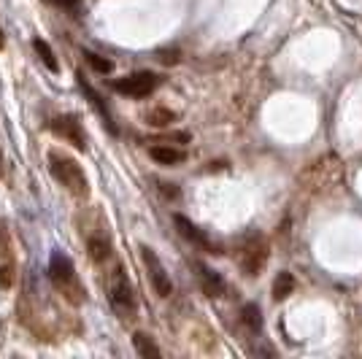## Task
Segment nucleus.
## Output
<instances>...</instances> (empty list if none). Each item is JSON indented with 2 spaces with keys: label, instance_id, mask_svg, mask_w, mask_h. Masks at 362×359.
<instances>
[{
  "label": "nucleus",
  "instance_id": "1",
  "mask_svg": "<svg viewBox=\"0 0 362 359\" xmlns=\"http://www.w3.org/2000/svg\"><path fill=\"white\" fill-rule=\"evenodd\" d=\"M106 292L114 314L119 316L122 322H133L138 314V300H136V289H133L127 273H124V265H117V268L108 273Z\"/></svg>",
  "mask_w": 362,
  "mask_h": 359
},
{
  "label": "nucleus",
  "instance_id": "2",
  "mask_svg": "<svg viewBox=\"0 0 362 359\" xmlns=\"http://www.w3.org/2000/svg\"><path fill=\"white\" fill-rule=\"evenodd\" d=\"M49 281L54 284V289L68 302H74V305L84 302V286H81L78 276H76L71 257H65L62 252H52V257H49Z\"/></svg>",
  "mask_w": 362,
  "mask_h": 359
},
{
  "label": "nucleus",
  "instance_id": "3",
  "mask_svg": "<svg viewBox=\"0 0 362 359\" xmlns=\"http://www.w3.org/2000/svg\"><path fill=\"white\" fill-rule=\"evenodd\" d=\"M49 170H52V176L60 181L62 187H65L74 197L90 195L87 173L81 170V165L76 163L74 157H65V154H60V151H49Z\"/></svg>",
  "mask_w": 362,
  "mask_h": 359
},
{
  "label": "nucleus",
  "instance_id": "4",
  "mask_svg": "<svg viewBox=\"0 0 362 359\" xmlns=\"http://www.w3.org/2000/svg\"><path fill=\"white\" fill-rule=\"evenodd\" d=\"M238 268L246 273V276H259V270L265 265V259H268V246H265V240L259 238V235H249V238L241 240V246H238Z\"/></svg>",
  "mask_w": 362,
  "mask_h": 359
},
{
  "label": "nucleus",
  "instance_id": "5",
  "mask_svg": "<svg viewBox=\"0 0 362 359\" xmlns=\"http://www.w3.org/2000/svg\"><path fill=\"white\" fill-rule=\"evenodd\" d=\"M111 87L127 98H149L151 92L160 87V76H154L151 71H138V73H130L124 78H117Z\"/></svg>",
  "mask_w": 362,
  "mask_h": 359
},
{
  "label": "nucleus",
  "instance_id": "6",
  "mask_svg": "<svg viewBox=\"0 0 362 359\" xmlns=\"http://www.w3.org/2000/svg\"><path fill=\"white\" fill-rule=\"evenodd\" d=\"M141 259L146 265V273H149V281L154 286V292L160 298H168L173 292V284H170V276H168L165 265L160 262V257L154 254V249H149V246H141Z\"/></svg>",
  "mask_w": 362,
  "mask_h": 359
},
{
  "label": "nucleus",
  "instance_id": "7",
  "mask_svg": "<svg viewBox=\"0 0 362 359\" xmlns=\"http://www.w3.org/2000/svg\"><path fill=\"white\" fill-rule=\"evenodd\" d=\"M52 133L57 135V138H65L68 143H74L78 151L87 149V135H84V127H81V122L78 117H57V119H52Z\"/></svg>",
  "mask_w": 362,
  "mask_h": 359
},
{
  "label": "nucleus",
  "instance_id": "8",
  "mask_svg": "<svg viewBox=\"0 0 362 359\" xmlns=\"http://www.w3.org/2000/svg\"><path fill=\"white\" fill-rule=\"evenodd\" d=\"M192 270H195V278L197 284H200V289H203V295H209V298H222L225 295V278L216 273V270H211L206 262H192Z\"/></svg>",
  "mask_w": 362,
  "mask_h": 359
},
{
  "label": "nucleus",
  "instance_id": "9",
  "mask_svg": "<svg viewBox=\"0 0 362 359\" xmlns=\"http://www.w3.org/2000/svg\"><path fill=\"white\" fill-rule=\"evenodd\" d=\"M173 222H176V227H179L181 235L189 240V243H195L197 249H203V252H211V254H219V246H216V243L209 238V233H203V230H200L197 225H192L187 216L176 213V216H173Z\"/></svg>",
  "mask_w": 362,
  "mask_h": 359
},
{
  "label": "nucleus",
  "instance_id": "10",
  "mask_svg": "<svg viewBox=\"0 0 362 359\" xmlns=\"http://www.w3.org/2000/svg\"><path fill=\"white\" fill-rule=\"evenodd\" d=\"M87 252H90L95 262H106L111 257V235L106 233V227H100V230L87 235Z\"/></svg>",
  "mask_w": 362,
  "mask_h": 359
},
{
  "label": "nucleus",
  "instance_id": "11",
  "mask_svg": "<svg viewBox=\"0 0 362 359\" xmlns=\"http://www.w3.org/2000/svg\"><path fill=\"white\" fill-rule=\"evenodd\" d=\"M149 157L160 165H179L187 160V154L181 149H173V146H151Z\"/></svg>",
  "mask_w": 362,
  "mask_h": 359
},
{
  "label": "nucleus",
  "instance_id": "12",
  "mask_svg": "<svg viewBox=\"0 0 362 359\" xmlns=\"http://www.w3.org/2000/svg\"><path fill=\"white\" fill-rule=\"evenodd\" d=\"M241 324L246 329V335H259L262 332V316H259V308L255 302L243 305L241 308Z\"/></svg>",
  "mask_w": 362,
  "mask_h": 359
},
{
  "label": "nucleus",
  "instance_id": "13",
  "mask_svg": "<svg viewBox=\"0 0 362 359\" xmlns=\"http://www.w3.org/2000/svg\"><path fill=\"white\" fill-rule=\"evenodd\" d=\"M78 87H81V90H84V95L90 98V103L95 105V108H98V114L103 117V122L108 124V130H114V124H111V114H108V108H106V103H103V98H100L98 92L92 90L90 84H87V78H84L81 73H78Z\"/></svg>",
  "mask_w": 362,
  "mask_h": 359
},
{
  "label": "nucleus",
  "instance_id": "14",
  "mask_svg": "<svg viewBox=\"0 0 362 359\" xmlns=\"http://www.w3.org/2000/svg\"><path fill=\"white\" fill-rule=\"evenodd\" d=\"M33 49H35V54L41 57V62H44L52 73H60V62H57L54 52H52V46L46 44L44 38H35V41H33Z\"/></svg>",
  "mask_w": 362,
  "mask_h": 359
},
{
  "label": "nucleus",
  "instance_id": "15",
  "mask_svg": "<svg viewBox=\"0 0 362 359\" xmlns=\"http://www.w3.org/2000/svg\"><path fill=\"white\" fill-rule=\"evenodd\" d=\"M133 346H136V351L141 354V357H146V359L163 357V351L154 346V341H151L146 332H136V335H133Z\"/></svg>",
  "mask_w": 362,
  "mask_h": 359
},
{
  "label": "nucleus",
  "instance_id": "16",
  "mask_svg": "<svg viewBox=\"0 0 362 359\" xmlns=\"http://www.w3.org/2000/svg\"><path fill=\"white\" fill-rule=\"evenodd\" d=\"M295 289V278H292V273H287V270H281L279 276H276V281H273V300H287L289 292Z\"/></svg>",
  "mask_w": 362,
  "mask_h": 359
},
{
  "label": "nucleus",
  "instance_id": "17",
  "mask_svg": "<svg viewBox=\"0 0 362 359\" xmlns=\"http://www.w3.org/2000/svg\"><path fill=\"white\" fill-rule=\"evenodd\" d=\"M84 60H87V65H90L92 71H98V73H111L114 71V62L106 60V57H100V54H95V52H87L84 49Z\"/></svg>",
  "mask_w": 362,
  "mask_h": 359
},
{
  "label": "nucleus",
  "instance_id": "18",
  "mask_svg": "<svg viewBox=\"0 0 362 359\" xmlns=\"http://www.w3.org/2000/svg\"><path fill=\"white\" fill-rule=\"evenodd\" d=\"M0 262H11V238L3 222H0Z\"/></svg>",
  "mask_w": 362,
  "mask_h": 359
},
{
  "label": "nucleus",
  "instance_id": "19",
  "mask_svg": "<svg viewBox=\"0 0 362 359\" xmlns=\"http://www.w3.org/2000/svg\"><path fill=\"white\" fill-rule=\"evenodd\" d=\"M146 119H149V124H154V127H165V124H170V122H173V114L160 108V111H151Z\"/></svg>",
  "mask_w": 362,
  "mask_h": 359
},
{
  "label": "nucleus",
  "instance_id": "20",
  "mask_svg": "<svg viewBox=\"0 0 362 359\" xmlns=\"http://www.w3.org/2000/svg\"><path fill=\"white\" fill-rule=\"evenodd\" d=\"M14 284V265L11 262H0V286H8Z\"/></svg>",
  "mask_w": 362,
  "mask_h": 359
},
{
  "label": "nucleus",
  "instance_id": "21",
  "mask_svg": "<svg viewBox=\"0 0 362 359\" xmlns=\"http://www.w3.org/2000/svg\"><path fill=\"white\" fill-rule=\"evenodd\" d=\"M52 3H57V6H62V8H74L78 0H52Z\"/></svg>",
  "mask_w": 362,
  "mask_h": 359
},
{
  "label": "nucleus",
  "instance_id": "22",
  "mask_svg": "<svg viewBox=\"0 0 362 359\" xmlns=\"http://www.w3.org/2000/svg\"><path fill=\"white\" fill-rule=\"evenodd\" d=\"M6 46V35H3V28H0V49Z\"/></svg>",
  "mask_w": 362,
  "mask_h": 359
},
{
  "label": "nucleus",
  "instance_id": "23",
  "mask_svg": "<svg viewBox=\"0 0 362 359\" xmlns=\"http://www.w3.org/2000/svg\"><path fill=\"white\" fill-rule=\"evenodd\" d=\"M0 173H3V151H0Z\"/></svg>",
  "mask_w": 362,
  "mask_h": 359
}]
</instances>
